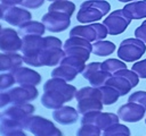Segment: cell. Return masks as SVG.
Returning <instances> with one entry per match:
<instances>
[{
  "instance_id": "d6a6232c",
  "label": "cell",
  "mask_w": 146,
  "mask_h": 136,
  "mask_svg": "<svg viewBox=\"0 0 146 136\" xmlns=\"http://www.w3.org/2000/svg\"><path fill=\"white\" fill-rule=\"evenodd\" d=\"M132 70L138 75L139 78H146V59L135 62L132 65Z\"/></svg>"
},
{
  "instance_id": "1f68e13d",
  "label": "cell",
  "mask_w": 146,
  "mask_h": 136,
  "mask_svg": "<svg viewBox=\"0 0 146 136\" xmlns=\"http://www.w3.org/2000/svg\"><path fill=\"white\" fill-rule=\"evenodd\" d=\"M14 83H15V78L13 75H10V74L0 75V91H3V90L11 87Z\"/></svg>"
},
{
  "instance_id": "d6986e66",
  "label": "cell",
  "mask_w": 146,
  "mask_h": 136,
  "mask_svg": "<svg viewBox=\"0 0 146 136\" xmlns=\"http://www.w3.org/2000/svg\"><path fill=\"white\" fill-rule=\"evenodd\" d=\"M105 85H108V86H112L113 88H115L119 92L120 96H123V95L128 94L133 88L132 85H131V83L128 79H125L124 77L117 76V75H112L107 79V82H106Z\"/></svg>"
},
{
  "instance_id": "7c38bea8",
  "label": "cell",
  "mask_w": 146,
  "mask_h": 136,
  "mask_svg": "<svg viewBox=\"0 0 146 136\" xmlns=\"http://www.w3.org/2000/svg\"><path fill=\"white\" fill-rule=\"evenodd\" d=\"M145 109L133 102H128L122 104L117 110V116L121 120L125 122H137L140 121L145 116Z\"/></svg>"
},
{
  "instance_id": "f546056e",
  "label": "cell",
  "mask_w": 146,
  "mask_h": 136,
  "mask_svg": "<svg viewBox=\"0 0 146 136\" xmlns=\"http://www.w3.org/2000/svg\"><path fill=\"white\" fill-rule=\"evenodd\" d=\"M128 102H133V103L143 107L146 110V92L145 91H137V92L130 94Z\"/></svg>"
},
{
  "instance_id": "9a60e30c",
  "label": "cell",
  "mask_w": 146,
  "mask_h": 136,
  "mask_svg": "<svg viewBox=\"0 0 146 136\" xmlns=\"http://www.w3.org/2000/svg\"><path fill=\"white\" fill-rule=\"evenodd\" d=\"M23 57H35L43 50V37L40 35H26L22 39Z\"/></svg>"
},
{
  "instance_id": "f1b7e54d",
  "label": "cell",
  "mask_w": 146,
  "mask_h": 136,
  "mask_svg": "<svg viewBox=\"0 0 146 136\" xmlns=\"http://www.w3.org/2000/svg\"><path fill=\"white\" fill-rule=\"evenodd\" d=\"M114 75H117V76H121V77H124L125 79H128V80L131 83L132 87L137 86L138 83H139V77H138V75H137L132 69L129 70L128 68H124V69H121V70L116 71Z\"/></svg>"
},
{
  "instance_id": "44dd1931",
  "label": "cell",
  "mask_w": 146,
  "mask_h": 136,
  "mask_svg": "<svg viewBox=\"0 0 146 136\" xmlns=\"http://www.w3.org/2000/svg\"><path fill=\"white\" fill-rule=\"evenodd\" d=\"M75 10V5L74 2L70 0H57L54 1L49 5L48 11H55V12H60L66 16H72Z\"/></svg>"
},
{
  "instance_id": "2e32d148",
  "label": "cell",
  "mask_w": 146,
  "mask_h": 136,
  "mask_svg": "<svg viewBox=\"0 0 146 136\" xmlns=\"http://www.w3.org/2000/svg\"><path fill=\"white\" fill-rule=\"evenodd\" d=\"M79 112L72 107H60L52 112V118L62 125H71L78 120Z\"/></svg>"
},
{
  "instance_id": "9c48e42d",
  "label": "cell",
  "mask_w": 146,
  "mask_h": 136,
  "mask_svg": "<svg viewBox=\"0 0 146 136\" xmlns=\"http://www.w3.org/2000/svg\"><path fill=\"white\" fill-rule=\"evenodd\" d=\"M42 24L46 29L52 33H58L65 31L71 24V17L60 12L48 11L42 16Z\"/></svg>"
},
{
  "instance_id": "ac0fdd59",
  "label": "cell",
  "mask_w": 146,
  "mask_h": 136,
  "mask_svg": "<svg viewBox=\"0 0 146 136\" xmlns=\"http://www.w3.org/2000/svg\"><path fill=\"white\" fill-rule=\"evenodd\" d=\"M103 109V102L99 97H83L78 100V112L82 116L91 111H100Z\"/></svg>"
},
{
  "instance_id": "e575fe53",
  "label": "cell",
  "mask_w": 146,
  "mask_h": 136,
  "mask_svg": "<svg viewBox=\"0 0 146 136\" xmlns=\"http://www.w3.org/2000/svg\"><path fill=\"white\" fill-rule=\"evenodd\" d=\"M135 36L146 43V22H145V20L143 22V24H141L140 26H138V27L136 28V31H135Z\"/></svg>"
},
{
  "instance_id": "6da1fadb",
  "label": "cell",
  "mask_w": 146,
  "mask_h": 136,
  "mask_svg": "<svg viewBox=\"0 0 146 136\" xmlns=\"http://www.w3.org/2000/svg\"><path fill=\"white\" fill-rule=\"evenodd\" d=\"M44 93L41 96V103L47 109H59L65 102L71 101L75 97L76 88L67 84L65 80L59 78H52L47 80L43 85Z\"/></svg>"
},
{
  "instance_id": "ba28073f",
  "label": "cell",
  "mask_w": 146,
  "mask_h": 136,
  "mask_svg": "<svg viewBox=\"0 0 146 136\" xmlns=\"http://www.w3.org/2000/svg\"><path fill=\"white\" fill-rule=\"evenodd\" d=\"M81 74L94 87H100L105 85L107 79L112 76L111 74L103 70L102 62H91L87 65Z\"/></svg>"
},
{
  "instance_id": "8fae6325",
  "label": "cell",
  "mask_w": 146,
  "mask_h": 136,
  "mask_svg": "<svg viewBox=\"0 0 146 136\" xmlns=\"http://www.w3.org/2000/svg\"><path fill=\"white\" fill-rule=\"evenodd\" d=\"M31 12L23 7H5L3 19L13 26H22L24 23L31 20Z\"/></svg>"
},
{
  "instance_id": "e0dca14e",
  "label": "cell",
  "mask_w": 146,
  "mask_h": 136,
  "mask_svg": "<svg viewBox=\"0 0 146 136\" xmlns=\"http://www.w3.org/2000/svg\"><path fill=\"white\" fill-rule=\"evenodd\" d=\"M23 57L17 54L16 52L13 53H2L0 54V71L6 70H15L16 68L21 67L23 62Z\"/></svg>"
},
{
  "instance_id": "ab89813d",
  "label": "cell",
  "mask_w": 146,
  "mask_h": 136,
  "mask_svg": "<svg viewBox=\"0 0 146 136\" xmlns=\"http://www.w3.org/2000/svg\"><path fill=\"white\" fill-rule=\"evenodd\" d=\"M47 1H50V2H54V1H57V0H47Z\"/></svg>"
},
{
  "instance_id": "30bf717a",
  "label": "cell",
  "mask_w": 146,
  "mask_h": 136,
  "mask_svg": "<svg viewBox=\"0 0 146 136\" xmlns=\"http://www.w3.org/2000/svg\"><path fill=\"white\" fill-rule=\"evenodd\" d=\"M22 48V40L18 33L13 28H3L0 31V50L13 53Z\"/></svg>"
},
{
  "instance_id": "5b68a950",
  "label": "cell",
  "mask_w": 146,
  "mask_h": 136,
  "mask_svg": "<svg viewBox=\"0 0 146 136\" xmlns=\"http://www.w3.org/2000/svg\"><path fill=\"white\" fill-rule=\"evenodd\" d=\"M24 128L29 129L35 136H63L51 121L40 116H30L24 124Z\"/></svg>"
},
{
  "instance_id": "ffe728a7",
  "label": "cell",
  "mask_w": 146,
  "mask_h": 136,
  "mask_svg": "<svg viewBox=\"0 0 146 136\" xmlns=\"http://www.w3.org/2000/svg\"><path fill=\"white\" fill-rule=\"evenodd\" d=\"M123 9H125L132 19H141L146 18V0H137L127 3Z\"/></svg>"
},
{
  "instance_id": "8992f818",
  "label": "cell",
  "mask_w": 146,
  "mask_h": 136,
  "mask_svg": "<svg viewBox=\"0 0 146 136\" xmlns=\"http://www.w3.org/2000/svg\"><path fill=\"white\" fill-rule=\"evenodd\" d=\"M107 34H108V32H107L106 26L104 24H99V23L75 26L70 32V36L81 37L89 42H96V41L104 40Z\"/></svg>"
},
{
  "instance_id": "484cf974",
  "label": "cell",
  "mask_w": 146,
  "mask_h": 136,
  "mask_svg": "<svg viewBox=\"0 0 146 136\" xmlns=\"http://www.w3.org/2000/svg\"><path fill=\"white\" fill-rule=\"evenodd\" d=\"M102 68L104 71L114 75L116 71L127 68V65L124 63V61H122L121 59H107L104 62H102Z\"/></svg>"
},
{
  "instance_id": "4dcf8cb0",
  "label": "cell",
  "mask_w": 146,
  "mask_h": 136,
  "mask_svg": "<svg viewBox=\"0 0 146 136\" xmlns=\"http://www.w3.org/2000/svg\"><path fill=\"white\" fill-rule=\"evenodd\" d=\"M99 128L94 125H82V127L78 130V136H99Z\"/></svg>"
},
{
  "instance_id": "8d00e7d4",
  "label": "cell",
  "mask_w": 146,
  "mask_h": 136,
  "mask_svg": "<svg viewBox=\"0 0 146 136\" xmlns=\"http://www.w3.org/2000/svg\"><path fill=\"white\" fill-rule=\"evenodd\" d=\"M8 102H10L9 95H8V94L0 93V108H1V107H5V105H6Z\"/></svg>"
},
{
  "instance_id": "603a6c76",
  "label": "cell",
  "mask_w": 146,
  "mask_h": 136,
  "mask_svg": "<svg viewBox=\"0 0 146 136\" xmlns=\"http://www.w3.org/2000/svg\"><path fill=\"white\" fill-rule=\"evenodd\" d=\"M114 51H115V44L111 41H104V40L94 42L92 49H91V52L96 56H99V57L110 56Z\"/></svg>"
},
{
  "instance_id": "4316f807",
  "label": "cell",
  "mask_w": 146,
  "mask_h": 136,
  "mask_svg": "<svg viewBox=\"0 0 146 136\" xmlns=\"http://www.w3.org/2000/svg\"><path fill=\"white\" fill-rule=\"evenodd\" d=\"M103 136H130V129L125 125L116 122L103 130Z\"/></svg>"
},
{
  "instance_id": "4fadbf2b",
  "label": "cell",
  "mask_w": 146,
  "mask_h": 136,
  "mask_svg": "<svg viewBox=\"0 0 146 136\" xmlns=\"http://www.w3.org/2000/svg\"><path fill=\"white\" fill-rule=\"evenodd\" d=\"M8 95H9L10 102L15 104H24V103H27L36 99L38 90L35 88V86H22L21 85L19 87H15L10 90Z\"/></svg>"
},
{
  "instance_id": "74e56055",
  "label": "cell",
  "mask_w": 146,
  "mask_h": 136,
  "mask_svg": "<svg viewBox=\"0 0 146 136\" xmlns=\"http://www.w3.org/2000/svg\"><path fill=\"white\" fill-rule=\"evenodd\" d=\"M3 11H5V8L2 6H0V18L3 17Z\"/></svg>"
},
{
  "instance_id": "60d3db41",
  "label": "cell",
  "mask_w": 146,
  "mask_h": 136,
  "mask_svg": "<svg viewBox=\"0 0 146 136\" xmlns=\"http://www.w3.org/2000/svg\"><path fill=\"white\" fill-rule=\"evenodd\" d=\"M145 124H146V118H145Z\"/></svg>"
},
{
  "instance_id": "5bb4252c",
  "label": "cell",
  "mask_w": 146,
  "mask_h": 136,
  "mask_svg": "<svg viewBox=\"0 0 146 136\" xmlns=\"http://www.w3.org/2000/svg\"><path fill=\"white\" fill-rule=\"evenodd\" d=\"M13 76L15 78V82L22 86H35L41 82L40 74L30 68L18 67L13 70Z\"/></svg>"
},
{
  "instance_id": "83f0119b",
  "label": "cell",
  "mask_w": 146,
  "mask_h": 136,
  "mask_svg": "<svg viewBox=\"0 0 146 136\" xmlns=\"http://www.w3.org/2000/svg\"><path fill=\"white\" fill-rule=\"evenodd\" d=\"M84 60H82L81 58L79 57H75V56H64V58L62 59L60 61V65H66V66H70L72 67L73 69H75L78 73H82V70L84 69L86 65H84Z\"/></svg>"
},
{
  "instance_id": "b9f144b4",
  "label": "cell",
  "mask_w": 146,
  "mask_h": 136,
  "mask_svg": "<svg viewBox=\"0 0 146 136\" xmlns=\"http://www.w3.org/2000/svg\"><path fill=\"white\" fill-rule=\"evenodd\" d=\"M145 22H146V19H145Z\"/></svg>"
},
{
  "instance_id": "7a4b0ae2",
  "label": "cell",
  "mask_w": 146,
  "mask_h": 136,
  "mask_svg": "<svg viewBox=\"0 0 146 136\" xmlns=\"http://www.w3.org/2000/svg\"><path fill=\"white\" fill-rule=\"evenodd\" d=\"M111 9L110 2L106 0H86L81 3L76 19L80 23H95L103 18Z\"/></svg>"
},
{
  "instance_id": "277c9868",
  "label": "cell",
  "mask_w": 146,
  "mask_h": 136,
  "mask_svg": "<svg viewBox=\"0 0 146 136\" xmlns=\"http://www.w3.org/2000/svg\"><path fill=\"white\" fill-rule=\"evenodd\" d=\"M131 20H132V17L130 16V14L122 8V9L112 11L104 19L103 24L106 26L110 35H119L127 29Z\"/></svg>"
},
{
  "instance_id": "836d02e7",
  "label": "cell",
  "mask_w": 146,
  "mask_h": 136,
  "mask_svg": "<svg viewBox=\"0 0 146 136\" xmlns=\"http://www.w3.org/2000/svg\"><path fill=\"white\" fill-rule=\"evenodd\" d=\"M44 0H22L21 6L25 9H38L43 5Z\"/></svg>"
},
{
  "instance_id": "f35d334b",
  "label": "cell",
  "mask_w": 146,
  "mask_h": 136,
  "mask_svg": "<svg viewBox=\"0 0 146 136\" xmlns=\"http://www.w3.org/2000/svg\"><path fill=\"white\" fill-rule=\"evenodd\" d=\"M120 2H123V3H129V2H132V1H137V0H117Z\"/></svg>"
},
{
  "instance_id": "cb8c5ba5",
  "label": "cell",
  "mask_w": 146,
  "mask_h": 136,
  "mask_svg": "<svg viewBox=\"0 0 146 136\" xmlns=\"http://www.w3.org/2000/svg\"><path fill=\"white\" fill-rule=\"evenodd\" d=\"M78 74L79 73L75 69H73L72 67L66 66V65H60L51 71V77L52 78H59V79H63L65 82H71L75 78V76Z\"/></svg>"
},
{
  "instance_id": "d590c367",
  "label": "cell",
  "mask_w": 146,
  "mask_h": 136,
  "mask_svg": "<svg viewBox=\"0 0 146 136\" xmlns=\"http://www.w3.org/2000/svg\"><path fill=\"white\" fill-rule=\"evenodd\" d=\"M0 2L5 7H14V6L21 5L22 0H0Z\"/></svg>"
},
{
  "instance_id": "52a82bcc",
  "label": "cell",
  "mask_w": 146,
  "mask_h": 136,
  "mask_svg": "<svg viewBox=\"0 0 146 136\" xmlns=\"http://www.w3.org/2000/svg\"><path fill=\"white\" fill-rule=\"evenodd\" d=\"M119 116L114 114V113H105V112H100V111H91L88 112L86 114H83L82 119H81V124L82 125H94L96 127H98L100 130H105L108 127H111L112 125L119 122Z\"/></svg>"
},
{
  "instance_id": "7402d4cb",
  "label": "cell",
  "mask_w": 146,
  "mask_h": 136,
  "mask_svg": "<svg viewBox=\"0 0 146 136\" xmlns=\"http://www.w3.org/2000/svg\"><path fill=\"white\" fill-rule=\"evenodd\" d=\"M46 31L44 25L42 24V22H35V20H29L26 23H24L22 26H19V34H22L23 36L26 35H42Z\"/></svg>"
},
{
  "instance_id": "3957f363",
  "label": "cell",
  "mask_w": 146,
  "mask_h": 136,
  "mask_svg": "<svg viewBox=\"0 0 146 136\" xmlns=\"http://www.w3.org/2000/svg\"><path fill=\"white\" fill-rule=\"evenodd\" d=\"M146 51L145 42L137 37H129L121 42L117 49V57L124 62L139 60Z\"/></svg>"
},
{
  "instance_id": "d4e9b609",
  "label": "cell",
  "mask_w": 146,
  "mask_h": 136,
  "mask_svg": "<svg viewBox=\"0 0 146 136\" xmlns=\"http://www.w3.org/2000/svg\"><path fill=\"white\" fill-rule=\"evenodd\" d=\"M99 91H100V100L103 102V104H106V105H110V104H113L117 101V99L120 97V94L119 92L113 88L112 86H108V85H103L100 87H98Z\"/></svg>"
}]
</instances>
